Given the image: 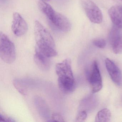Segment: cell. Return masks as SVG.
Returning <instances> with one entry per match:
<instances>
[{
    "label": "cell",
    "instance_id": "e0dca14e",
    "mask_svg": "<svg viewBox=\"0 0 122 122\" xmlns=\"http://www.w3.org/2000/svg\"><path fill=\"white\" fill-rule=\"evenodd\" d=\"M50 0H40V1L45 2H48Z\"/></svg>",
    "mask_w": 122,
    "mask_h": 122
},
{
    "label": "cell",
    "instance_id": "5bb4252c",
    "mask_svg": "<svg viewBox=\"0 0 122 122\" xmlns=\"http://www.w3.org/2000/svg\"><path fill=\"white\" fill-rule=\"evenodd\" d=\"M94 45L100 48H103L106 47V42L104 39H98L93 41Z\"/></svg>",
    "mask_w": 122,
    "mask_h": 122
},
{
    "label": "cell",
    "instance_id": "8992f818",
    "mask_svg": "<svg viewBox=\"0 0 122 122\" xmlns=\"http://www.w3.org/2000/svg\"><path fill=\"white\" fill-rule=\"evenodd\" d=\"M87 77L93 93L99 92L102 87V77L96 61H94L92 65L91 71L87 73Z\"/></svg>",
    "mask_w": 122,
    "mask_h": 122
},
{
    "label": "cell",
    "instance_id": "277c9868",
    "mask_svg": "<svg viewBox=\"0 0 122 122\" xmlns=\"http://www.w3.org/2000/svg\"><path fill=\"white\" fill-rule=\"evenodd\" d=\"M0 57L6 63L11 64L15 61L16 50L14 43L7 36L0 33Z\"/></svg>",
    "mask_w": 122,
    "mask_h": 122
},
{
    "label": "cell",
    "instance_id": "ac0fdd59",
    "mask_svg": "<svg viewBox=\"0 0 122 122\" xmlns=\"http://www.w3.org/2000/svg\"><path fill=\"white\" fill-rule=\"evenodd\" d=\"M121 0V1H122V0Z\"/></svg>",
    "mask_w": 122,
    "mask_h": 122
},
{
    "label": "cell",
    "instance_id": "7a4b0ae2",
    "mask_svg": "<svg viewBox=\"0 0 122 122\" xmlns=\"http://www.w3.org/2000/svg\"><path fill=\"white\" fill-rule=\"evenodd\" d=\"M56 72L58 76V83L60 90L65 94H69L74 91L76 83L69 58L57 63Z\"/></svg>",
    "mask_w": 122,
    "mask_h": 122
},
{
    "label": "cell",
    "instance_id": "3957f363",
    "mask_svg": "<svg viewBox=\"0 0 122 122\" xmlns=\"http://www.w3.org/2000/svg\"><path fill=\"white\" fill-rule=\"evenodd\" d=\"M38 5L41 11L58 30L63 32H68L70 30L71 23L65 15L56 12L47 2L40 1Z\"/></svg>",
    "mask_w": 122,
    "mask_h": 122
},
{
    "label": "cell",
    "instance_id": "52a82bcc",
    "mask_svg": "<svg viewBox=\"0 0 122 122\" xmlns=\"http://www.w3.org/2000/svg\"><path fill=\"white\" fill-rule=\"evenodd\" d=\"M28 26L26 21L18 13H15L13 17L12 30L14 35L20 37L25 35L27 31Z\"/></svg>",
    "mask_w": 122,
    "mask_h": 122
},
{
    "label": "cell",
    "instance_id": "7c38bea8",
    "mask_svg": "<svg viewBox=\"0 0 122 122\" xmlns=\"http://www.w3.org/2000/svg\"><path fill=\"white\" fill-rule=\"evenodd\" d=\"M111 114L109 109L105 108L100 110L97 113L95 122H109L111 118Z\"/></svg>",
    "mask_w": 122,
    "mask_h": 122
},
{
    "label": "cell",
    "instance_id": "8fae6325",
    "mask_svg": "<svg viewBox=\"0 0 122 122\" xmlns=\"http://www.w3.org/2000/svg\"><path fill=\"white\" fill-rule=\"evenodd\" d=\"M34 60L38 68L42 71H48L50 68L51 66L50 58L41 53L35 52Z\"/></svg>",
    "mask_w": 122,
    "mask_h": 122
},
{
    "label": "cell",
    "instance_id": "2e32d148",
    "mask_svg": "<svg viewBox=\"0 0 122 122\" xmlns=\"http://www.w3.org/2000/svg\"><path fill=\"white\" fill-rule=\"evenodd\" d=\"M0 122H15V121L13 119L5 115H2L1 113L0 114Z\"/></svg>",
    "mask_w": 122,
    "mask_h": 122
},
{
    "label": "cell",
    "instance_id": "6da1fadb",
    "mask_svg": "<svg viewBox=\"0 0 122 122\" xmlns=\"http://www.w3.org/2000/svg\"><path fill=\"white\" fill-rule=\"evenodd\" d=\"M36 46L35 52L51 58L57 55L55 41L48 30L39 21L34 26Z\"/></svg>",
    "mask_w": 122,
    "mask_h": 122
},
{
    "label": "cell",
    "instance_id": "5b68a950",
    "mask_svg": "<svg viewBox=\"0 0 122 122\" xmlns=\"http://www.w3.org/2000/svg\"><path fill=\"white\" fill-rule=\"evenodd\" d=\"M81 4L87 17L91 22L96 24L102 22V12L94 2L91 0H81Z\"/></svg>",
    "mask_w": 122,
    "mask_h": 122
},
{
    "label": "cell",
    "instance_id": "9a60e30c",
    "mask_svg": "<svg viewBox=\"0 0 122 122\" xmlns=\"http://www.w3.org/2000/svg\"><path fill=\"white\" fill-rule=\"evenodd\" d=\"M50 121L52 122H65L63 117L58 113H54L52 114L51 118Z\"/></svg>",
    "mask_w": 122,
    "mask_h": 122
},
{
    "label": "cell",
    "instance_id": "4fadbf2b",
    "mask_svg": "<svg viewBox=\"0 0 122 122\" xmlns=\"http://www.w3.org/2000/svg\"><path fill=\"white\" fill-rule=\"evenodd\" d=\"M87 112L85 110H82L80 111L76 116V122H83L87 118Z\"/></svg>",
    "mask_w": 122,
    "mask_h": 122
},
{
    "label": "cell",
    "instance_id": "30bf717a",
    "mask_svg": "<svg viewBox=\"0 0 122 122\" xmlns=\"http://www.w3.org/2000/svg\"><path fill=\"white\" fill-rule=\"evenodd\" d=\"M111 21L116 27L122 28V6L111 7L108 12Z\"/></svg>",
    "mask_w": 122,
    "mask_h": 122
},
{
    "label": "cell",
    "instance_id": "9c48e42d",
    "mask_svg": "<svg viewBox=\"0 0 122 122\" xmlns=\"http://www.w3.org/2000/svg\"><path fill=\"white\" fill-rule=\"evenodd\" d=\"M117 28H114L111 32L110 40L113 51L116 54L122 53V36Z\"/></svg>",
    "mask_w": 122,
    "mask_h": 122
},
{
    "label": "cell",
    "instance_id": "ba28073f",
    "mask_svg": "<svg viewBox=\"0 0 122 122\" xmlns=\"http://www.w3.org/2000/svg\"><path fill=\"white\" fill-rule=\"evenodd\" d=\"M105 62L106 69L111 80L117 85H121L122 75L120 70L112 61L108 58L106 59Z\"/></svg>",
    "mask_w": 122,
    "mask_h": 122
}]
</instances>
